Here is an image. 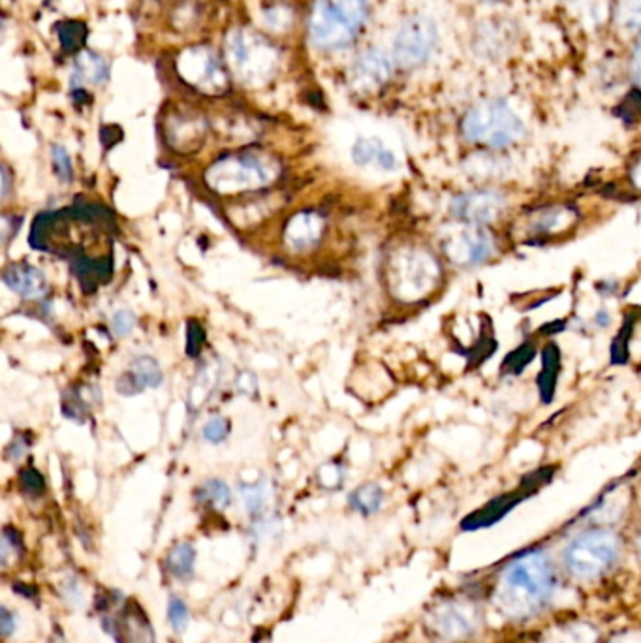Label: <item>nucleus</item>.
I'll return each mask as SVG.
<instances>
[{"label":"nucleus","instance_id":"obj_44","mask_svg":"<svg viewBox=\"0 0 641 643\" xmlns=\"http://www.w3.org/2000/svg\"><path fill=\"white\" fill-rule=\"evenodd\" d=\"M634 76L635 81H638V85L641 87V37L634 51Z\"/></svg>","mask_w":641,"mask_h":643},{"label":"nucleus","instance_id":"obj_28","mask_svg":"<svg viewBox=\"0 0 641 643\" xmlns=\"http://www.w3.org/2000/svg\"><path fill=\"white\" fill-rule=\"evenodd\" d=\"M318 481L326 489H339L344 481V469L339 464H326L318 469Z\"/></svg>","mask_w":641,"mask_h":643},{"label":"nucleus","instance_id":"obj_6","mask_svg":"<svg viewBox=\"0 0 641 643\" xmlns=\"http://www.w3.org/2000/svg\"><path fill=\"white\" fill-rule=\"evenodd\" d=\"M462 133L470 144L506 149L525 136L522 117L503 100H486L468 109L462 123Z\"/></svg>","mask_w":641,"mask_h":643},{"label":"nucleus","instance_id":"obj_13","mask_svg":"<svg viewBox=\"0 0 641 643\" xmlns=\"http://www.w3.org/2000/svg\"><path fill=\"white\" fill-rule=\"evenodd\" d=\"M2 283L25 300H40L48 292V279L37 265L16 262L2 271Z\"/></svg>","mask_w":641,"mask_h":643},{"label":"nucleus","instance_id":"obj_36","mask_svg":"<svg viewBox=\"0 0 641 643\" xmlns=\"http://www.w3.org/2000/svg\"><path fill=\"white\" fill-rule=\"evenodd\" d=\"M19 224H16V217H10V215H4L2 217V243L7 245L8 241L12 235L18 234Z\"/></svg>","mask_w":641,"mask_h":643},{"label":"nucleus","instance_id":"obj_34","mask_svg":"<svg viewBox=\"0 0 641 643\" xmlns=\"http://www.w3.org/2000/svg\"><path fill=\"white\" fill-rule=\"evenodd\" d=\"M235 388L240 393L246 397H254L259 396V377L245 369V371H241L235 377Z\"/></svg>","mask_w":641,"mask_h":643},{"label":"nucleus","instance_id":"obj_41","mask_svg":"<svg viewBox=\"0 0 641 643\" xmlns=\"http://www.w3.org/2000/svg\"><path fill=\"white\" fill-rule=\"evenodd\" d=\"M2 191H0V196L7 199L12 193V172L8 168L7 164H2Z\"/></svg>","mask_w":641,"mask_h":643},{"label":"nucleus","instance_id":"obj_19","mask_svg":"<svg viewBox=\"0 0 641 643\" xmlns=\"http://www.w3.org/2000/svg\"><path fill=\"white\" fill-rule=\"evenodd\" d=\"M383 503V491L382 487L378 484H363V486L358 487L355 494L350 495V505L355 510L366 514V516H372L377 514L380 508H382Z\"/></svg>","mask_w":641,"mask_h":643},{"label":"nucleus","instance_id":"obj_43","mask_svg":"<svg viewBox=\"0 0 641 643\" xmlns=\"http://www.w3.org/2000/svg\"><path fill=\"white\" fill-rule=\"evenodd\" d=\"M72 98L74 103L79 104V106H85V104L93 103V97H90L87 90L81 89V87H78V89H72Z\"/></svg>","mask_w":641,"mask_h":643},{"label":"nucleus","instance_id":"obj_17","mask_svg":"<svg viewBox=\"0 0 641 643\" xmlns=\"http://www.w3.org/2000/svg\"><path fill=\"white\" fill-rule=\"evenodd\" d=\"M57 35H59L60 48L67 55L79 53L84 49L87 37H89V29L84 21H76V19H68L62 23L57 25Z\"/></svg>","mask_w":641,"mask_h":643},{"label":"nucleus","instance_id":"obj_37","mask_svg":"<svg viewBox=\"0 0 641 643\" xmlns=\"http://www.w3.org/2000/svg\"><path fill=\"white\" fill-rule=\"evenodd\" d=\"M123 139V133H120L119 127H115V125H109V127L103 128V142L106 147H114L117 142Z\"/></svg>","mask_w":641,"mask_h":643},{"label":"nucleus","instance_id":"obj_14","mask_svg":"<svg viewBox=\"0 0 641 643\" xmlns=\"http://www.w3.org/2000/svg\"><path fill=\"white\" fill-rule=\"evenodd\" d=\"M534 643H600V632L585 620L559 621L540 632Z\"/></svg>","mask_w":641,"mask_h":643},{"label":"nucleus","instance_id":"obj_2","mask_svg":"<svg viewBox=\"0 0 641 643\" xmlns=\"http://www.w3.org/2000/svg\"><path fill=\"white\" fill-rule=\"evenodd\" d=\"M281 175V166L275 158L264 153L243 150L224 155L205 172V183L211 191L222 196L256 193L270 187Z\"/></svg>","mask_w":641,"mask_h":643},{"label":"nucleus","instance_id":"obj_11","mask_svg":"<svg viewBox=\"0 0 641 643\" xmlns=\"http://www.w3.org/2000/svg\"><path fill=\"white\" fill-rule=\"evenodd\" d=\"M575 221H577V211L572 205H544L525 215L523 234L527 235L528 240H550L572 228Z\"/></svg>","mask_w":641,"mask_h":643},{"label":"nucleus","instance_id":"obj_5","mask_svg":"<svg viewBox=\"0 0 641 643\" xmlns=\"http://www.w3.org/2000/svg\"><path fill=\"white\" fill-rule=\"evenodd\" d=\"M386 277L397 300L412 303L424 300L437 289L443 267L426 249L402 247L391 254Z\"/></svg>","mask_w":641,"mask_h":643},{"label":"nucleus","instance_id":"obj_32","mask_svg":"<svg viewBox=\"0 0 641 643\" xmlns=\"http://www.w3.org/2000/svg\"><path fill=\"white\" fill-rule=\"evenodd\" d=\"M115 390L123 397H134L142 393L145 390L142 382H139L138 377L133 373V371H126V373L120 374L117 382H115Z\"/></svg>","mask_w":641,"mask_h":643},{"label":"nucleus","instance_id":"obj_20","mask_svg":"<svg viewBox=\"0 0 641 643\" xmlns=\"http://www.w3.org/2000/svg\"><path fill=\"white\" fill-rule=\"evenodd\" d=\"M76 79L78 81L87 79L90 84H103L104 79H108V62L96 53L81 55L76 62L74 81Z\"/></svg>","mask_w":641,"mask_h":643},{"label":"nucleus","instance_id":"obj_39","mask_svg":"<svg viewBox=\"0 0 641 643\" xmlns=\"http://www.w3.org/2000/svg\"><path fill=\"white\" fill-rule=\"evenodd\" d=\"M377 163L380 168L388 169V172L397 168L396 155H394V153L388 149H383L382 153H380V157H378Z\"/></svg>","mask_w":641,"mask_h":643},{"label":"nucleus","instance_id":"obj_3","mask_svg":"<svg viewBox=\"0 0 641 643\" xmlns=\"http://www.w3.org/2000/svg\"><path fill=\"white\" fill-rule=\"evenodd\" d=\"M623 555V540L613 529L593 527L583 530L564 547L563 563L577 582H596L618 566Z\"/></svg>","mask_w":641,"mask_h":643},{"label":"nucleus","instance_id":"obj_22","mask_svg":"<svg viewBox=\"0 0 641 643\" xmlns=\"http://www.w3.org/2000/svg\"><path fill=\"white\" fill-rule=\"evenodd\" d=\"M194 559H196V552L191 544H186V542L177 544L168 555L169 572L177 577L191 576Z\"/></svg>","mask_w":641,"mask_h":643},{"label":"nucleus","instance_id":"obj_18","mask_svg":"<svg viewBox=\"0 0 641 643\" xmlns=\"http://www.w3.org/2000/svg\"><path fill=\"white\" fill-rule=\"evenodd\" d=\"M130 371L138 377L145 390H149V388L150 390H156V388L163 386V367L153 355H136L133 360V366H130Z\"/></svg>","mask_w":641,"mask_h":643},{"label":"nucleus","instance_id":"obj_23","mask_svg":"<svg viewBox=\"0 0 641 643\" xmlns=\"http://www.w3.org/2000/svg\"><path fill=\"white\" fill-rule=\"evenodd\" d=\"M383 150V145L377 138H360L352 147V158L358 166H367L372 160H378L380 153Z\"/></svg>","mask_w":641,"mask_h":643},{"label":"nucleus","instance_id":"obj_33","mask_svg":"<svg viewBox=\"0 0 641 643\" xmlns=\"http://www.w3.org/2000/svg\"><path fill=\"white\" fill-rule=\"evenodd\" d=\"M21 487H23L27 494L32 495V497H38V495L43 494L46 489V481H43V476L38 472L37 469H25L21 472Z\"/></svg>","mask_w":641,"mask_h":643},{"label":"nucleus","instance_id":"obj_12","mask_svg":"<svg viewBox=\"0 0 641 643\" xmlns=\"http://www.w3.org/2000/svg\"><path fill=\"white\" fill-rule=\"evenodd\" d=\"M326 221L317 211H298L295 215L288 218L284 224V245L295 253H303L309 249L317 247L322 235H324Z\"/></svg>","mask_w":641,"mask_h":643},{"label":"nucleus","instance_id":"obj_8","mask_svg":"<svg viewBox=\"0 0 641 643\" xmlns=\"http://www.w3.org/2000/svg\"><path fill=\"white\" fill-rule=\"evenodd\" d=\"M440 245L444 256L459 267H478L489 262L498 251L495 235L486 226L474 224H462L457 228L448 230Z\"/></svg>","mask_w":641,"mask_h":643},{"label":"nucleus","instance_id":"obj_1","mask_svg":"<svg viewBox=\"0 0 641 643\" xmlns=\"http://www.w3.org/2000/svg\"><path fill=\"white\" fill-rule=\"evenodd\" d=\"M559 590V574L544 549H528L498 571L489 601L509 623H527L544 614Z\"/></svg>","mask_w":641,"mask_h":643},{"label":"nucleus","instance_id":"obj_21","mask_svg":"<svg viewBox=\"0 0 641 643\" xmlns=\"http://www.w3.org/2000/svg\"><path fill=\"white\" fill-rule=\"evenodd\" d=\"M198 499L215 506L218 510H224L232 505V489L226 481L215 478V480L205 481L204 486L200 487Z\"/></svg>","mask_w":641,"mask_h":643},{"label":"nucleus","instance_id":"obj_42","mask_svg":"<svg viewBox=\"0 0 641 643\" xmlns=\"http://www.w3.org/2000/svg\"><path fill=\"white\" fill-rule=\"evenodd\" d=\"M630 183H632L638 191H641V157L635 160L634 166L630 169Z\"/></svg>","mask_w":641,"mask_h":643},{"label":"nucleus","instance_id":"obj_7","mask_svg":"<svg viewBox=\"0 0 641 643\" xmlns=\"http://www.w3.org/2000/svg\"><path fill=\"white\" fill-rule=\"evenodd\" d=\"M426 626L440 642H470L484 631L486 612L476 596H448L433 604L426 615Z\"/></svg>","mask_w":641,"mask_h":643},{"label":"nucleus","instance_id":"obj_26","mask_svg":"<svg viewBox=\"0 0 641 643\" xmlns=\"http://www.w3.org/2000/svg\"><path fill=\"white\" fill-rule=\"evenodd\" d=\"M229 435L230 420H226L224 416H213L202 427V437L211 445H222L224 440L229 439Z\"/></svg>","mask_w":641,"mask_h":643},{"label":"nucleus","instance_id":"obj_10","mask_svg":"<svg viewBox=\"0 0 641 643\" xmlns=\"http://www.w3.org/2000/svg\"><path fill=\"white\" fill-rule=\"evenodd\" d=\"M508 207L506 196L495 188H476L468 193L459 194L451 202V215L462 224L474 226H487L497 223Z\"/></svg>","mask_w":641,"mask_h":643},{"label":"nucleus","instance_id":"obj_38","mask_svg":"<svg viewBox=\"0 0 641 643\" xmlns=\"http://www.w3.org/2000/svg\"><path fill=\"white\" fill-rule=\"evenodd\" d=\"M0 625H2V634L4 636H10L16 631V620H13V615L8 612L7 607H2V612H0Z\"/></svg>","mask_w":641,"mask_h":643},{"label":"nucleus","instance_id":"obj_9","mask_svg":"<svg viewBox=\"0 0 641 643\" xmlns=\"http://www.w3.org/2000/svg\"><path fill=\"white\" fill-rule=\"evenodd\" d=\"M437 25L427 16H412L402 21L394 42V59L402 70H416L431 59L437 48Z\"/></svg>","mask_w":641,"mask_h":643},{"label":"nucleus","instance_id":"obj_45","mask_svg":"<svg viewBox=\"0 0 641 643\" xmlns=\"http://www.w3.org/2000/svg\"><path fill=\"white\" fill-rule=\"evenodd\" d=\"M635 544H638V552L641 554V529L640 533H638V540H635Z\"/></svg>","mask_w":641,"mask_h":643},{"label":"nucleus","instance_id":"obj_15","mask_svg":"<svg viewBox=\"0 0 641 643\" xmlns=\"http://www.w3.org/2000/svg\"><path fill=\"white\" fill-rule=\"evenodd\" d=\"M221 380V367L215 361L207 360L202 363L198 373L192 380L191 391H188V410L198 412L204 407L210 397L215 393L216 386Z\"/></svg>","mask_w":641,"mask_h":643},{"label":"nucleus","instance_id":"obj_16","mask_svg":"<svg viewBox=\"0 0 641 643\" xmlns=\"http://www.w3.org/2000/svg\"><path fill=\"white\" fill-rule=\"evenodd\" d=\"M356 78L369 85H383L391 78V62L378 49H367L355 65Z\"/></svg>","mask_w":641,"mask_h":643},{"label":"nucleus","instance_id":"obj_40","mask_svg":"<svg viewBox=\"0 0 641 643\" xmlns=\"http://www.w3.org/2000/svg\"><path fill=\"white\" fill-rule=\"evenodd\" d=\"M27 448H29L27 440L18 437V439H13L12 445L8 448V456H10V459L18 461L19 457L23 456L25 451H27Z\"/></svg>","mask_w":641,"mask_h":643},{"label":"nucleus","instance_id":"obj_31","mask_svg":"<svg viewBox=\"0 0 641 643\" xmlns=\"http://www.w3.org/2000/svg\"><path fill=\"white\" fill-rule=\"evenodd\" d=\"M186 335H188L186 337V354L191 355V358H196L205 343L204 328H202L198 322L192 320L191 324H188Z\"/></svg>","mask_w":641,"mask_h":643},{"label":"nucleus","instance_id":"obj_27","mask_svg":"<svg viewBox=\"0 0 641 643\" xmlns=\"http://www.w3.org/2000/svg\"><path fill=\"white\" fill-rule=\"evenodd\" d=\"M51 160H54L55 175L59 177L62 183H70L74 179L72 158L68 155V150L62 145H54L51 149Z\"/></svg>","mask_w":641,"mask_h":643},{"label":"nucleus","instance_id":"obj_30","mask_svg":"<svg viewBox=\"0 0 641 643\" xmlns=\"http://www.w3.org/2000/svg\"><path fill=\"white\" fill-rule=\"evenodd\" d=\"M134 328H136V314L133 311L120 309L111 316V330H114L115 335H128Z\"/></svg>","mask_w":641,"mask_h":643},{"label":"nucleus","instance_id":"obj_25","mask_svg":"<svg viewBox=\"0 0 641 643\" xmlns=\"http://www.w3.org/2000/svg\"><path fill=\"white\" fill-rule=\"evenodd\" d=\"M618 21L627 30H641V0H621Z\"/></svg>","mask_w":641,"mask_h":643},{"label":"nucleus","instance_id":"obj_24","mask_svg":"<svg viewBox=\"0 0 641 643\" xmlns=\"http://www.w3.org/2000/svg\"><path fill=\"white\" fill-rule=\"evenodd\" d=\"M241 495H243V500H245L246 510L251 514H260L264 510L265 503H268V487L262 481L259 484H251V486L240 487Z\"/></svg>","mask_w":641,"mask_h":643},{"label":"nucleus","instance_id":"obj_29","mask_svg":"<svg viewBox=\"0 0 641 643\" xmlns=\"http://www.w3.org/2000/svg\"><path fill=\"white\" fill-rule=\"evenodd\" d=\"M169 623L174 625L175 631H185L188 625V607L181 598H169L168 604Z\"/></svg>","mask_w":641,"mask_h":643},{"label":"nucleus","instance_id":"obj_4","mask_svg":"<svg viewBox=\"0 0 641 643\" xmlns=\"http://www.w3.org/2000/svg\"><path fill=\"white\" fill-rule=\"evenodd\" d=\"M367 18V0H317L309 16L312 43L328 51L347 48L355 42Z\"/></svg>","mask_w":641,"mask_h":643},{"label":"nucleus","instance_id":"obj_35","mask_svg":"<svg viewBox=\"0 0 641 643\" xmlns=\"http://www.w3.org/2000/svg\"><path fill=\"white\" fill-rule=\"evenodd\" d=\"M605 643H641V631L638 629H623L615 632Z\"/></svg>","mask_w":641,"mask_h":643}]
</instances>
